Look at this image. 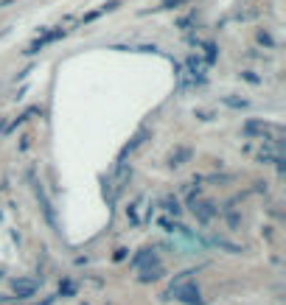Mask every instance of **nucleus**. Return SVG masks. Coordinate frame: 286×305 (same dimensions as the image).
Listing matches in <instances>:
<instances>
[{"label": "nucleus", "mask_w": 286, "mask_h": 305, "mask_svg": "<svg viewBox=\"0 0 286 305\" xmlns=\"http://www.w3.org/2000/svg\"><path fill=\"white\" fill-rule=\"evenodd\" d=\"M194 271H182L180 277L171 283V297H177L180 303H188V305H200L202 297H200V288H197V283H194V277H191Z\"/></svg>", "instance_id": "obj_1"}, {"label": "nucleus", "mask_w": 286, "mask_h": 305, "mask_svg": "<svg viewBox=\"0 0 286 305\" xmlns=\"http://www.w3.org/2000/svg\"><path fill=\"white\" fill-rule=\"evenodd\" d=\"M14 294H17L20 300H26V297H34V294H37V283H34V280H26V277L14 280Z\"/></svg>", "instance_id": "obj_2"}, {"label": "nucleus", "mask_w": 286, "mask_h": 305, "mask_svg": "<svg viewBox=\"0 0 286 305\" xmlns=\"http://www.w3.org/2000/svg\"><path fill=\"white\" fill-rule=\"evenodd\" d=\"M194 213L200 216V221H210V218H213V210H210V204H197V202H194Z\"/></svg>", "instance_id": "obj_3"}]
</instances>
